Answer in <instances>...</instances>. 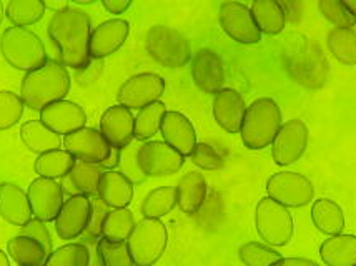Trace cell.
I'll return each mask as SVG.
<instances>
[{"mask_svg":"<svg viewBox=\"0 0 356 266\" xmlns=\"http://www.w3.org/2000/svg\"><path fill=\"white\" fill-rule=\"evenodd\" d=\"M0 53L17 70L32 72L47 63L44 42L27 27H8L0 37Z\"/></svg>","mask_w":356,"mask_h":266,"instance_id":"cell-5","label":"cell"},{"mask_svg":"<svg viewBox=\"0 0 356 266\" xmlns=\"http://www.w3.org/2000/svg\"><path fill=\"white\" fill-rule=\"evenodd\" d=\"M44 2L45 8H50V10L58 12V10H63V8L69 7V0H42Z\"/></svg>","mask_w":356,"mask_h":266,"instance_id":"cell-50","label":"cell"},{"mask_svg":"<svg viewBox=\"0 0 356 266\" xmlns=\"http://www.w3.org/2000/svg\"><path fill=\"white\" fill-rule=\"evenodd\" d=\"M92 212V198L74 195L63 201L60 213L55 218V231L62 240H75L83 235Z\"/></svg>","mask_w":356,"mask_h":266,"instance_id":"cell-17","label":"cell"},{"mask_svg":"<svg viewBox=\"0 0 356 266\" xmlns=\"http://www.w3.org/2000/svg\"><path fill=\"white\" fill-rule=\"evenodd\" d=\"M318 10L337 28H355L356 17L341 0H318Z\"/></svg>","mask_w":356,"mask_h":266,"instance_id":"cell-41","label":"cell"},{"mask_svg":"<svg viewBox=\"0 0 356 266\" xmlns=\"http://www.w3.org/2000/svg\"><path fill=\"white\" fill-rule=\"evenodd\" d=\"M107 213H108V206L105 205L99 197H93L90 218H88V225L82 236H86L87 240L102 238V225H104V219L107 217Z\"/></svg>","mask_w":356,"mask_h":266,"instance_id":"cell-44","label":"cell"},{"mask_svg":"<svg viewBox=\"0 0 356 266\" xmlns=\"http://www.w3.org/2000/svg\"><path fill=\"white\" fill-rule=\"evenodd\" d=\"M280 3V7L283 8L286 15V22L298 25L303 19V12H305V6L303 0H277Z\"/></svg>","mask_w":356,"mask_h":266,"instance_id":"cell-46","label":"cell"},{"mask_svg":"<svg viewBox=\"0 0 356 266\" xmlns=\"http://www.w3.org/2000/svg\"><path fill=\"white\" fill-rule=\"evenodd\" d=\"M165 113H167V107L160 100L140 108L135 115V138L140 142H147L159 133Z\"/></svg>","mask_w":356,"mask_h":266,"instance_id":"cell-36","label":"cell"},{"mask_svg":"<svg viewBox=\"0 0 356 266\" xmlns=\"http://www.w3.org/2000/svg\"><path fill=\"white\" fill-rule=\"evenodd\" d=\"M140 172L150 178L175 175L185 165V157L165 142L147 140L137 149Z\"/></svg>","mask_w":356,"mask_h":266,"instance_id":"cell-10","label":"cell"},{"mask_svg":"<svg viewBox=\"0 0 356 266\" xmlns=\"http://www.w3.org/2000/svg\"><path fill=\"white\" fill-rule=\"evenodd\" d=\"M253 2H255V0H253Z\"/></svg>","mask_w":356,"mask_h":266,"instance_id":"cell-55","label":"cell"},{"mask_svg":"<svg viewBox=\"0 0 356 266\" xmlns=\"http://www.w3.org/2000/svg\"><path fill=\"white\" fill-rule=\"evenodd\" d=\"M0 266H10V261H8L7 253L2 250H0Z\"/></svg>","mask_w":356,"mask_h":266,"instance_id":"cell-52","label":"cell"},{"mask_svg":"<svg viewBox=\"0 0 356 266\" xmlns=\"http://www.w3.org/2000/svg\"><path fill=\"white\" fill-rule=\"evenodd\" d=\"M120 158H122V150L112 149V151H110V155H108V158L105 160L104 163H100V167L104 168V170H115V167L120 165Z\"/></svg>","mask_w":356,"mask_h":266,"instance_id":"cell-48","label":"cell"},{"mask_svg":"<svg viewBox=\"0 0 356 266\" xmlns=\"http://www.w3.org/2000/svg\"><path fill=\"white\" fill-rule=\"evenodd\" d=\"M248 105L245 99L235 88H222L213 97L211 112L218 126L227 133H240L241 124H243L245 112Z\"/></svg>","mask_w":356,"mask_h":266,"instance_id":"cell-20","label":"cell"},{"mask_svg":"<svg viewBox=\"0 0 356 266\" xmlns=\"http://www.w3.org/2000/svg\"><path fill=\"white\" fill-rule=\"evenodd\" d=\"M330 53L343 65H356V31L333 27L326 35Z\"/></svg>","mask_w":356,"mask_h":266,"instance_id":"cell-33","label":"cell"},{"mask_svg":"<svg viewBox=\"0 0 356 266\" xmlns=\"http://www.w3.org/2000/svg\"><path fill=\"white\" fill-rule=\"evenodd\" d=\"M62 145L69 153L74 155L75 160L99 165L104 163L112 151V147L105 140L100 130L92 126H83L77 132L65 135Z\"/></svg>","mask_w":356,"mask_h":266,"instance_id":"cell-16","label":"cell"},{"mask_svg":"<svg viewBox=\"0 0 356 266\" xmlns=\"http://www.w3.org/2000/svg\"><path fill=\"white\" fill-rule=\"evenodd\" d=\"M7 253L19 266H44L49 253L37 240L17 235L7 243Z\"/></svg>","mask_w":356,"mask_h":266,"instance_id":"cell-31","label":"cell"},{"mask_svg":"<svg viewBox=\"0 0 356 266\" xmlns=\"http://www.w3.org/2000/svg\"><path fill=\"white\" fill-rule=\"evenodd\" d=\"M255 228L264 243L273 248L286 247L293 238V217L286 206L265 197L257 203Z\"/></svg>","mask_w":356,"mask_h":266,"instance_id":"cell-7","label":"cell"},{"mask_svg":"<svg viewBox=\"0 0 356 266\" xmlns=\"http://www.w3.org/2000/svg\"><path fill=\"white\" fill-rule=\"evenodd\" d=\"M266 193L286 208H302L313 201L315 187L302 173L278 172L266 181Z\"/></svg>","mask_w":356,"mask_h":266,"instance_id":"cell-9","label":"cell"},{"mask_svg":"<svg viewBox=\"0 0 356 266\" xmlns=\"http://www.w3.org/2000/svg\"><path fill=\"white\" fill-rule=\"evenodd\" d=\"M130 24L124 19H110L97 25L90 35V57L102 60L115 53L129 39Z\"/></svg>","mask_w":356,"mask_h":266,"instance_id":"cell-21","label":"cell"},{"mask_svg":"<svg viewBox=\"0 0 356 266\" xmlns=\"http://www.w3.org/2000/svg\"><path fill=\"white\" fill-rule=\"evenodd\" d=\"M20 138H22L24 145L37 155L60 149L63 143L60 135L55 133L54 130H50L49 126L40 120L25 122V124L20 126Z\"/></svg>","mask_w":356,"mask_h":266,"instance_id":"cell-29","label":"cell"},{"mask_svg":"<svg viewBox=\"0 0 356 266\" xmlns=\"http://www.w3.org/2000/svg\"><path fill=\"white\" fill-rule=\"evenodd\" d=\"M27 197L31 201L33 218L42 219L45 223L55 222L57 215L60 213L63 201H65L62 183L52 178H44V176H39L32 181L27 190Z\"/></svg>","mask_w":356,"mask_h":266,"instance_id":"cell-15","label":"cell"},{"mask_svg":"<svg viewBox=\"0 0 356 266\" xmlns=\"http://www.w3.org/2000/svg\"><path fill=\"white\" fill-rule=\"evenodd\" d=\"M177 206V188L175 187H159L147 193L140 205V212L143 218L160 219L173 212Z\"/></svg>","mask_w":356,"mask_h":266,"instance_id":"cell-34","label":"cell"},{"mask_svg":"<svg viewBox=\"0 0 356 266\" xmlns=\"http://www.w3.org/2000/svg\"><path fill=\"white\" fill-rule=\"evenodd\" d=\"M190 158H192V163L195 167H198L200 170L213 172L225 167L223 155L213 145H210L207 142L197 143L193 151L190 153Z\"/></svg>","mask_w":356,"mask_h":266,"instance_id":"cell-43","label":"cell"},{"mask_svg":"<svg viewBox=\"0 0 356 266\" xmlns=\"http://www.w3.org/2000/svg\"><path fill=\"white\" fill-rule=\"evenodd\" d=\"M257 27L265 35H278L285 31L286 15L277 0H255L250 7Z\"/></svg>","mask_w":356,"mask_h":266,"instance_id":"cell-30","label":"cell"},{"mask_svg":"<svg viewBox=\"0 0 356 266\" xmlns=\"http://www.w3.org/2000/svg\"><path fill=\"white\" fill-rule=\"evenodd\" d=\"M40 122L58 135H70L87 125V113L79 103L63 99L40 110Z\"/></svg>","mask_w":356,"mask_h":266,"instance_id":"cell-19","label":"cell"},{"mask_svg":"<svg viewBox=\"0 0 356 266\" xmlns=\"http://www.w3.org/2000/svg\"><path fill=\"white\" fill-rule=\"evenodd\" d=\"M145 50L165 69H181L192 60V45L177 28L168 25H154L145 35Z\"/></svg>","mask_w":356,"mask_h":266,"instance_id":"cell-6","label":"cell"},{"mask_svg":"<svg viewBox=\"0 0 356 266\" xmlns=\"http://www.w3.org/2000/svg\"><path fill=\"white\" fill-rule=\"evenodd\" d=\"M70 74L62 62L47 60L45 65L27 72L20 83L25 107L40 112L47 105L63 100L70 90Z\"/></svg>","mask_w":356,"mask_h":266,"instance_id":"cell-3","label":"cell"},{"mask_svg":"<svg viewBox=\"0 0 356 266\" xmlns=\"http://www.w3.org/2000/svg\"><path fill=\"white\" fill-rule=\"evenodd\" d=\"M218 22L222 31L232 40L243 45H253L261 40V32L257 27L252 10L245 3L236 0H228L220 6Z\"/></svg>","mask_w":356,"mask_h":266,"instance_id":"cell-11","label":"cell"},{"mask_svg":"<svg viewBox=\"0 0 356 266\" xmlns=\"http://www.w3.org/2000/svg\"><path fill=\"white\" fill-rule=\"evenodd\" d=\"M75 165L74 155L69 153L65 149L60 150H52L47 151V153H42L37 157L35 165V173L39 176H44V178H52L58 180L63 178L72 170V167Z\"/></svg>","mask_w":356,"mask_h":266,"instance_id":"cell-32","label":"cell"},{"mask_svg":"<svg viewBox=\"0 0 356 266\" xmlns=\"http://www.w3.org/2000/svg\"><path fill=\"white\" fill-rule=\"evenodd\" d=\"M105 170L99 163L83 162V160H75L72 170L63 176L62 188L63 193L69 197L74 195H87L95 197L99 192V183L102 173Z\"/></svg>","mask_w":356,"mask_h":266,"instance_id":"cell-24","label":"cell"},{"mask_svg":"<svg viewBox=\"0 0 356 266\" xmlns=\"http://www.w3.org/2000/svg\"><path fill=\"white\" fill-rule=\"evenodd\" d=\"M135 195L134 183L122 172L105 170L102 173L97 197L108 208H127Z\"/></svg>","mask_w":356,"mask_h":266,"instance_id":"cell-26","label":"cell"},{"mask_svg":"<svg viewBox=\"0 0 356 266\" xmlns=\"http://www.w3.org/2000/svg\"><path fill=\"white\" fill-rule=\"evenodd\" d=\"M273 266H320L316 261L308 258H282Z\"/></svg>","mask_w":356,"mask_h":266,"instance_id":"cell-49","label":"cell"},{"mask_svg":"<svg viewBox=\"0 0 356 266\" xmlns=\"http://www.w3.org/2000/svg\"><path fill=\"white\" fill-rule=\"evenodd\" d=\"M282 62L288 77L300 87L318 90L328 82V58L320 44L305 33H288L282 45Z\"/></svg>","mask_w":356,"mask_h":266,"instance_id":"cell-2","label":"cell"},{"mask_svg":"<svg viewBox=\"0 0 356 266\" xmlns=\"http://www.w3.org/2000/svg\"><path fill=\"white\" fill-rule=\"evenodd\" d=\"M165 92V80L159 74L143 72L125 80L118 88V103L130 110H140L160 100Z\"/></svg>","mask_w":356,"mask_h":266,"instance_id":"cell-13","label":"cell"},{"mask_svg":"<svg viewBox=\"0 0 356 266\" xmlns=\"http://www.w3.org/2000/svg\"><path fill=\"white\" fill-rule=\"evenodd\" d=\"M90 251L83 243H67L52 250L44 266H88Z\"/></svg>","mask_w":356,"mask_h":266,"instance_id":"cell-38","label":"cell"},{"mask_svg":"<svg viewBox=\"0 0 356 266\" xmlns=\"http://www.w3.org/2000/svg\"><path fill=\"white\" fill-rule=\"evenodd\" d=\"M97 253L104 266H135L127 242H110L100 238L97 243Z\"/></svg>","mask_w":356,"mask_h":266,"instance_id":"cell-40","label":"cell"},{"mask_svg":"<svg viewBox=\"0 0 356 266\" xmlns=\"http://www.w3.org/2000/svg\"><path fill=\"white\" fill-rule=\"evenodd\" d=\"M283 125L280 105L273 99L261 97L253 100L245 112L240 137L248 150H264L271 147Z\"/></svg>","mask_w":356,"mask_h":266,"instance_id":"cell-4","label":"cell"},{"mask_svg":"<svg viewBox=\"0 0 356 266\" xmlns=\"http://www.w3.org/2000/svg\"><path fill=\"white\" fill-rule=\"evenodd\" d=\"M177 206L181 213L197 217L209 195V185L200 172H188L177 183Z\"/></svg>","mask_w":356,"mask_h":266,"instance_id":"cell-25","label":"cell"},{"mask_svg":"<svg viewBox=\"0 0 356 266\" xmlns=\"http://www.w3.org/2000/svg\"><path fill=\"white\" fill-rule=\"evenodd\" d=\"M341 2L345 3V6L351 10V14L356 17V0H341Z\"/></svg>","mask_w":356,"mask_h":266,"instance_id":"cell-51","label":"cell"},{"mask_svg":"<svg viewBox=\"0 0 356 266\" xmlns=\"http://www.w3.org/2000/svg\"><path fill=\"white\" fill-rule=\"evenodd\" d=\"M134 3V0H102V6L110 14H124L125 10H129L130 6Z\"/></svg>","mask_w":356,"mask_h":266,"instance_id":"cell-47","label":"cell"},{"mask_svg":"<svg viewBox=\"0 0 356 266\" xmlns=\"http://www.w3.org/2000/svg\"><path fill=\"white\" fill-rule=\"evenodd\" d=\"M20 235L31 236V238L37 240V242H39L42 247L45 248L49 255L52 253V236H50V231H49V228H47L45 222H42V219L32 218L27 225L22 226Z\"/></svg>","mask_w":356,"mask_h":266,"instance_id":"cell-45","label":"cell"},{"mask_svg":"<svg viewBox=\"0 0 356 266\" xmlns=\"http://www.w3.org/2000/svg\"><path fill=\"white\" fill-rule=\"evenodd\" d=\"M3 17H6V10H3L2 0H0V25H2V22H3Z\"/></svg>","mask_w":356,"mask_h":266,"instance_id":"cell-54","label":"cell"},{"mask_svg":"<svg viewBox=\"0 0 356 266\" xmlns=\"http://www.w3.org/2000/svg\"><path fill=\"white\" fill-rule=\"evenodd\" d=\"M163 142L173 147L178 153L184 157H190L195 145H197V132L190 118L180 112H168L165 113L162 126H160Z\"/></svg>","mask_w":356,"mask_h":266,"instance_id":"cell-22","label":"cell"},{"mask_svg":"<svg viewBox=\"0 0 356 266\" xmlns=\"http://www.w3.org/2000/svg\"><path fill=\"white\" fill-rule=\"evenodd\" d=\"M135 223L134 213L129 208H112L102 225V238L110 242H127L134 231Z\"/></svg>","mask_w":356,"mask_h":266,"instance_id":"cell-35","label":"cell"},{"mask_svg":"<svg viewBox=\"0 0 356 266\" xmlns=\"http://www.w3.org/2000/svg\"><path fill=\"white\" fill-rule=\"evenodd\" d=\"M168 244V231L163 222L143 218L135 225L127 240L135 266H152L163 256Z\"/></svg>","mask_w":356,"mask_h":266,"instance_id":"cell-8","label":"cell"},{"mask_svg":"<svg viewBox=\"0 0 356 266\" xmlns=\"http://www.w3.org/2000/svg\"><path fill=\"white\" fill-rule=\"evenodd\" d=\"M238 256L245 266H273L283 258L282 253H278L273 247L258 242L241 244Z\"/></svg>","mask_w":356,"mask_h":266,"instance_id":"cell-39","label":"cell"},{"mask_svg":"<svg viewBox=\"0 0 356 266\" xmlns=\"http://www.w3.org/2000/svg\"><path fill=\"white\" fill-rule=\"evenodd\" d=\"M320 258L326 266H356V236H328L320 247Z\"/></svg>","mask_w":356,"mask_h":266,"instance_id":"cell-27","label":"cell"},{"mask_svg":"<svg viewBox=\"0 0 356 266\" xmlns=\"http://www.w3.org/2000/svg\"><path fill=\"white\" fill-rule=\"evenodd\" d=\"M0 217L14 226L27 225L33 218L27 193L10 181L0 183Z\"/></svg>","mask_w":356,"mask_h":266,"instance_id":"cell-23","label":"cell"},{"mask_svg":"<svg viewBox=\"0 0 356 266\" xmlns=\"http://www.w3.org/2000/svg\"><path fill=\"white\" fill-rule=\"evenodd\" d=\"M44 14L45 6L42 0H10L6 8V17L17 27L37 24Z\"/></svg>","mask_w":356,"mask_h":266,"instance_id":"cell-37","label":"cell"},{"mask_svg":"<svg viewBox=\"0 0 356 266\" xmlns=\"http://www.w3.org/2000/svg\"><path fill=\"white\" fill-rule=\"evenodd\" d=\"M192 80L195 87L207 95H217L225 88L227 72L225 62L220 55L211 49H200L193 53L190 60Z\"/></svg>","mask_w":356,"mask_h":266,"instance_id":"cell-14","label":"cell"},{"mask_svg":"<svg viewBox=\"0 0 356 266\" xmlns=\"http://www.w3.org/2000/svg\"><path fill=\"white\" fill-rule=\"evenodd\" d=\"M92 20L88 14L75 7L55 12L49 24V37L60 55V62L74 70L88 67L90 57Z\"/></svg>","mask_w":356,"mask_h":266,"instance_id":"cell-1","label":"cell"},{"mask_svg":"<svg viewBox=\"0 0 356 266\" xmlns=\"http://www.w3.org/2000/svg\"><path fill=\"white\" fill-rule=\"evenodd\" d=\"M312 222L320 233L326 236L340 235L345 230V213L337 201L318 198L312 206Z\"/></svg>","mask_w":356,"mask_h":266,"instance_id":"cell-28","label":"cell"},{"mask_svg":"<svg viewBox=\"0 0 356 266\" xmlns=\"http://www.w3.org/2000/svg\"><path fill=\"white\" fill-rule=\"evenodd\" d=\"M310 132L308 126L300 118H291L282 125L273 143H271V157L278 167L293 165L303 157L308 147Z\"/></svg>","mask_w":356,"mask_h":266,"instance_id":"cell-12","label":"cell"},{"mask_svg":"<svg viewBox=\"0 0 356 266\" xmlns=\"http://www.w3.org/2000/svg\"><path fill=\"white\" fill-rule=\"evenodd\" d=\"M100 132L112 149L124 150L135 138V117L132 110L117 103L102 113Z\"/></svg>","mask_w":356,"mask_h":266,"instance_id":"cell-18","label":"cell"},{"mask_svg":"<svg viewBox=\"0 0 356 266\" xmlns=\"http://www.w3.org/2000/svg\"><path fill=\"white\" fill-rule=\"evenodd\" d=\"M25 103L20 95L10 90H0V130H8L19 124Z\"/></svg>","mask_w":356,"mask_h":266,"instance_id":"cell-42","label":"cell"},{"mask_svg":"<svg viewBox=\"0 0 356 266\" xmlns=\"http://www.w3.org/2000/svg\"><path fill=\"white\" fill-rule=\"evenodd\" d=\"M72 2L80 3V6H90V3H95L97 0H72Z\"/></svg>","mask_w":356,"mask_h":266,"instance_id":"cell-53","label":"cell"}]
</instances>
